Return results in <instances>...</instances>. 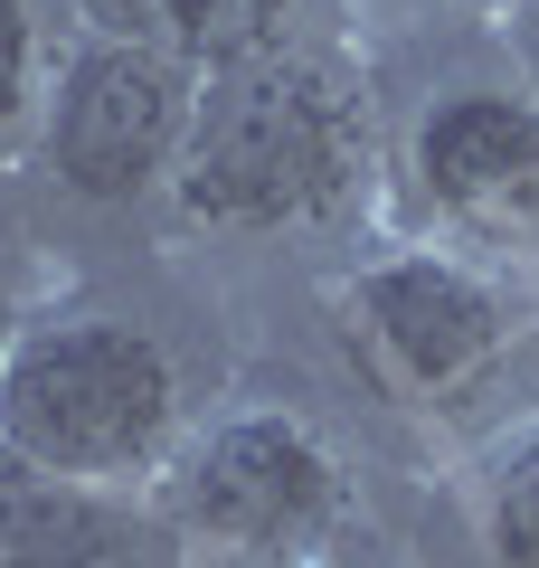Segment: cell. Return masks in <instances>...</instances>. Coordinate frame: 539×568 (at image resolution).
<instances>
[{
	"mask_svg": "<svg viewBox=\"0 0 539 568\" xmlns=\"http://www.w3.org/2000/svg\"><path fill=\"white\" fill-rule=\"evenodd\" d=\"M359 181V104L332 67L265 48L209 67L190 95V133L171 162V200L190 227H303Z\"/></svg>",
	"mask_w": 539,
	"mask_h": 568,
	"instance_id": "6da1fadb",
	"label": "cell"
},
{
	"mask_svg": "<svg viewBox=\"0 0 539 568\" xmlns=\"http://www.w3.org/2000/svg\"><path fill=\"white\" fill-rule=\"evenodd\" d=\"M180 436V369L152 332L77 313L0 351V446L58 474L133 484Z\"/></svg>",
	"mask_w": 539,
	"mask_h": 568,
	"instance_id": "7a4b0ae2",
	"label": "cell"
},
{
	"mask_svg": "<svg viewBox=\"0 0 539 568\" xmlns=\"http://www.w3.org/2000/svg\"><path fill=\"white\" fill-rule=\"evenodd\" d=\"M190 95L200 67H180L152 39H95L67 58L58 104H48V162L77 200H142L152 181H171L180 133H190Z\"/></svg>",
	"mask_w": 539,
	"mask_h": 568,
	"instance_id": "3957f363",
	"label": "cell"
},
{
	"mask_svg": "<svg viewBox=\"0 0 539 568\" xmlns=\"http://www.w3.org/2000/svg\"><path fill=\"white\" fill-rule=\"evenodd\" d=\"M161 511L227 549H294L340 511V465L303 417H227L180 455Z\"/></svg>",
	"mask_w": 539,
	"mask_h": 568,
	"instance_id": "277c9868",
	"label": "cell"
},
{
	"mask_svg": "<svg viewBox=\"0 0 539 568\" xmlns=\"http://www.w3.org/2000/svg\"><path fill=\"white\" fill-rule=\"evenodd\" d=\"M350 304V342L359 361L379 369L398 398H455L511 342V313L501 294L455 256H388L340 294Z\"/></svg>",
	"mask_w": 539,
	"mask_h": 568,
	"instance_id": "5b68a950",
	"label": "cell"
},
{
	"mask_svg": "<svg viewBox=\"0 0 539 568\" xmlns=\"http://www.w3.org/2000/svg\"><path fill=\"white\" fill-rule=\"evenodd\" d=\"M0 568H180V521L133 484L58 474L0 446Z\"/></svg>",
	"mask_w": 539,
	"mask_h": 568,
	"instance_id": "8992f818",
	"label": "cell"
},
{
	"mask_svg": "<svg viewBox=\"0 0 539 568\" xmlns=\"http://www.w3.org/2000/svg\"><path fill=\"white\" fill-rule=\"evenodd\" d=\"M417 190L492 246H539V104L445 95L417 123Z\"/></svg>",
	"mask_w": 539,
	"mask_h": 568,
	"instance_id": "52a82bcc",
	"label": "cell"
},
{
	"mask_svg": "<svg viewBox=\"0 0 539 568\" xmlns=\"http://www.w3.org/2000/svg\"><path fill=\"white\" fill-rule=\"evenodd\" d=\"M123 29L209 77V67L284 48V0H123Z\"/></svg>",
	"mask_w": 539,
	"mask_h": 568,
	"instance_id": "ba28073f",
	"label": "cell"
},
{
	"mask_svg": "<svg viewBox=\"0 0 539 568\" xmlns=\"http://www.w3.org/2000/svg\"><path fill=\"white\" fill-rule=\"evenodd\" d=\"M29 77H39V29H29V10H20V0H0V133L20 123Z\"/></svg>",
	"mask_w": 539,
	"mask_h": 568,
	"instance_id": "9c48e42d",
	"label": "cell"
},
{
	"mask_svg": "<svg viewBox=\"0 0 539 568\" xmlns=\"http://www.w3.org/2000/svg\"><path fill=\"white\" fill-rule=\"evenodd\" d=\"M492 540H501V559H511V568H539V465L520 474L511 493H501V511H492Z\"/></svg>",
	"mask_w": 539,
	"mask_h": 568,
	"instance_id": "30bf717a",
	"label": "cell"
},
{
	"mask_svg": "<svg viewBox=\"0 0 539 568\" xmlns=\"http://www.w3.org/2000/svg\"><path fill=\"white\" fill-rule=\"evenodd\" d=\"M492 10H501V0H492Z\"/></svg>",
	"mask_w": 539,
	"mask_h": 568,
	"instance_id": "8fae6325",
	"label": "cell"
}]
</instances>
